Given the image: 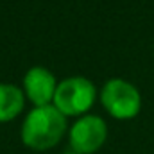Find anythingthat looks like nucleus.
Here are the masks:
<instances>
[{"instance_id": "nucleus-1", "label": "nucleus", "mask_w": 154, "mask_h": 154, "mask_svg": "<svg viewBox=\"0 0 154 154\" xmlns=\"http://www.w3.org/2000/svg\"><path fill=\"white\" fill-rule=\"evenodd\" d=\"M66 131V120L56 106L34 108L22 125V140L34 151H47L54 147Z\"/></svg>"}, {"instance_id": "nucleus-2", "label": "nucleus", "mask_w": 154, "mask_h": 154, "mask_svg": "<svg viewBox=\"0 0 154 154\" xmlns=\"http://www.w3.org/2000/svg\"><path fill=\"white\" fill-rule=\"evenodd\" d=\"M95 100V86L84 77H70L57 84L54 106L63 115H82Z\"/></svg>"}, {"instance_id": "nucleus-3", "label": "nucleus", "mask_w": 154, "mask_h": 154, "mask_svg": "<svg viewBox=\"0 0 154 154\" xmlns=\"http://www.w3.org/2000/svg\"><path fill=\"white\" fill-rule=\"evenodd\" d=\"M100 100H102L104 108L108 109V113L120 120L136 116L140 111V106H142L138 90L122 79H111L104 84Z\"/></svg>"}, {"instance_id": "nucleus-4", "label": "nucleus", "mask_w": 154, "mask_h": 154, "mask_svg": "<svg viewBox=\"0 0 154 154\" xmlns=\"http://www.w3.org/2000/svg\"><path fill=\"white\" fill-rule=\"evenodd\" d=\"M108 127L100 116L88 115L79 118L70 129V145L75 154H91L106 142Z\"/></svg>"}, {"instance_id": "nucleus-5", "label": "nucleus", "mask_w": 154, "mask_h": 154, "mask_svg": "<svg viewBox=\"0 0 154 154\" xmlns=\"http://www.w3.org/2000/svg\"><path fill=\"white\" fill-rule=\"evenodd\" d=\"M23 86H25V93L31 99V102L39 108V106H48L50 100H54V93H56V77L52 75V72H48L47 68H31L25 79H23Z\"/></svg>"}, {"instance_id": "nucleus-6", "label": "nucleus", "mask_w": 154, "mask_h": 154, "mask_svg": "<svg viewBox=\"0 0 154 154\" xmlns=\"http://www.w3.org/2000/svg\"><path fill=\"white\" fill-rule=\"evenodd\" d=\"M25 95L13 84H0V122H9L23 109Z\"/></svg>"}, {"instance_id": "nucleus-7", "label": "nucleus", "mask_w": 154, "mask_h": 154, "mask_svg": "<svg viewBox=\"0 0 154 154\" xmlns=\"http://www.w3.org/2000/svg\"><path fill=\"white\" fill-rule=\"evenodd\" d=\"M66 154H75V152H66Z\"/></svg>"}]
</instances>
